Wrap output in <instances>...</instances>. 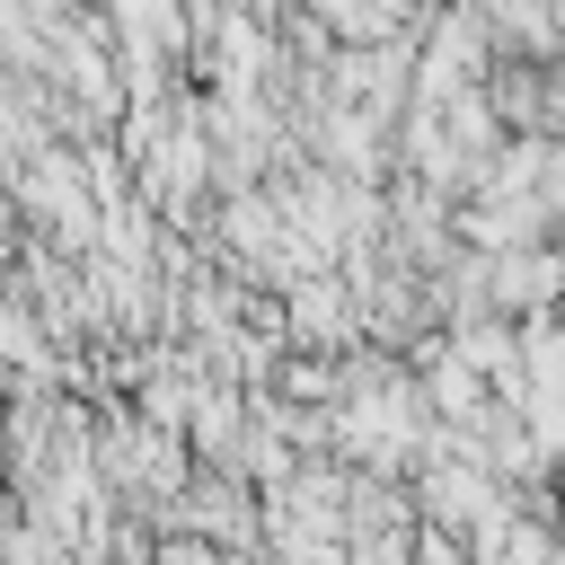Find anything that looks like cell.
I'll use <instances>...</instances> for the list:
<instances>
[{
    "label": "cell",
    "instance_id": "obj_1",
    "mask_svg": "<svg viewBox=\"0 0 565 565\" xmlns=\"http://www.w3.org/2000/svg\"><path fill=\"white\" fill-rule=\"evenodd\" d=\"M556 282H565V256H556V247H539V256H512L494 291H503L512 309H547V300H556Z\"/></svg>",
    "mask_w": 565,
    "mask_h": 565
}]
</instances>
